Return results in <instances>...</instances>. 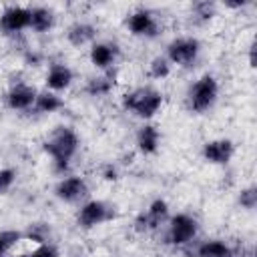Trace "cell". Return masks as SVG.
Returning a JSON list of instances; mask_svg holds the SVG:
<instances>
[{"label":"cell","mask_w":257,"mask_h":257,"mask_svg":"<svg viewBox=\"0 0 257 257\" xmlns=\"http://www.w3.org/2000/svg\"><path fill=\"white\" fill-rule=\"evenodd\" d=\"M239 205L247 211H253L257 207V187L255 185H249V187H243L239 191V197H237Z\"/></svg>","instance_id":"603a6c76"},{"label":"cell","mask_w":257,"mask_h":257,"mask_svg":"<svg viewBox=\"0 0 257 257\" xmlns=\"http://www.w3.org/2000/svg\"><path fill=\"white\" fill-rule=\"evenodd\" d=\"M149 76L155 78V80H163L171 74V62L165 58V56H155L151 62H149Z\"/></svg>","instance_id":"7402d4cb"},{"label":"cell","mask_w":257,"mask_h":257,"mask_svg":"<svg viewBox=\"0 0 257 257\" xmlns=\"http://www.w3.org/2000/svg\"><path fill=\"white\" fill-rule=\"evenodd\" d=\"M126 28L133 36H141V38H155L159 34L157 16L147 8L133 10L126 18Z\"/></svg>","instance_id":"ba28073f"},{"label":"cell","mask_w":257,"mask_h":257,"mask_svg":"<svg viewBox=\"0 0 257 257\" xmlns=\"http://www.w3.org/2000/svg\"><path fill=\"white\" fill-rule=\"evenodd\" d=\"M112 88H114V76H112L110 70H106V72H102V74H98V76L88 78V80H86V86H84L86 94H88V96H94V98L110 94Z\"/></svg>","instance_id":"d6986e66"},{"label":"cell","mask_w":257,"mask_h":257,"mask_svg":"<svg viewBox=\"0 0 257 257\" xmlns=\"http://www.w3.org/2000/svg\"><path fill=\"white\" fill-rule=\"evenodd\" d=\"M195 257H235V249L221 239H207L197 245Z\"/></svg>","instance_id":"ac0fdd59"},{"label":"cell","mask_w":257,"mask_h":257,"mask_svg":"<svg viewBox=\"0 0 257 257\" xmlns=\"http://www.w3.org/2000/svg\"><path fill=\"white\" fill-rule=\"evenodd\" d=\"M54 195L64 203H78L88 195V185L80 175H68L56 183Z\"/></svg>","instance_id":"8fae6325"},{"label":"cell","mask_w":257,"mask_h":257,"mask_svg":"<svg viewBox=\"0 0 257 257\" xmlns=\"http://www.w3.org/2000/svg\"><path fill=\"white\" fill-rule=\"evenodd\" d=\"M54 22H56V16H54L52 8H48V6H32L30 8V30L44 34L54 28Z\"/></svg>","instance_id":"e0dca14e"},{"label":"cell","mask_w":257,"mask_h":257,"mask_svg":"<svg viewBox=\"0 0 257 257\" xmlns=\"http://www.w3.org/2000/svg\"><path fill=\"white\" fill-rule=\"evenodd\" d=\"M0 30L4 34H20L30 30V8L28 6H6L0 14Z\"/></svg>","instance_id":"9c48e42d"},{"label":"cell","mask_w":257,"mask_h":257,"mask_svg":"<svg viewBox=\"0 0 257 257\" xmlns=\"http://www.w3.org/2000/svg\"><path fill=\"white\" fill-rule=\"evenodd\" d=\"M28 257H58V251H56L54 245L42 243V245H38L32 253H28Z\"/></svg>","instance_id":"484cf974"},{"label":"cell","mask_w":257,"mask_h":257,"mask_svg":"<svg viewBox=\"0 0 257 257\" xmlns=\"http://www.w3.org/2000/svg\"><path fill=\"white\" fill-rule=\"evenodd\" d=\"M193 16L201 22H207L215 16V4L213 2H197L193 4Z\"/></svg>","instance_id":"d4e9b609"},{"label":"cell","mask_w":257,"mask_h":257,"mask_svg":"<svg viewBox=\"0 0 257 257\" xmlns=\"http://www.w3.org/2000/svg\"><path fill=\"white\" fill-rule=\"evenodd\" d=\"M235 155V143L231 139H211L203 145L201 157L209 165H219L225 167Z\"/></svg>","instance_id":"30bf717a"},{"label":"cell","mask_w":257,"mask_h":257,"mask_svg":"<svg viewBox=\"0 0 257 257\" xmlns=\"http://www.w3.org/2000/svg\"><path fill=\"white\" fill-rule=\"evenodd\" d=\"M118 54H120V50H118V46H116L114 42H96V40H94V42L90 44V50H88L90 64H92L94 68L102 70V72L110 70V68L116 64Z\"/></svg>","instance_id":"4fadbf2b"},{"label":"cell","mask_w":257,"mask_h":257,"mask_svg":"<svg viewBox=\"0 0 257 257\" xmlns=\"http://www.w3.org/2000/svg\"><path fill=\"white\" fill-rule=\"evenodd\" d=\"M199 231V223L193 215L189 213H177L169 219V227H167V235H165V243L173 245V247H183L189 245Z\"/></svg>","instance_id":"277c9868"},{"label":"cell","mask_w":257,"mask_h":257,"mask_svg":"<svg viewBox=\"0 0 257 257\" xmlns=\"http://www.w3.org/2000/svg\"><path fill=\"white\" fill-rule=\"evenodd\" d=\"M80 139L76 131L68 124H58L42 143V151L52 159V169L58 175H64L70 169V161L78 153Z\"/></svg>","instance_id":"6da1fadb"},{"label":"cell","mask_w":257,"mask_h":257,"mask_svg":"<svg viewBox=\"0 0 257 257\" xmlns=\"http://www.w3.org/2000/svg\"><path fill=\"white\" fill-rule=\"evenodd\" d=\"M96 32L98 30H96L94 24L78 20V22H74V24L68 26V30H66V42L70 46H74V48H80V46L92 44L94 38H96Z\"/></svg>","instance_id":"9a60e30c"},{"label":"cell","mask_w":257,"mask_h":257,"mask_svg":"<svg viewBox=\"0 0 257 257\" xmlns=\"http://www.w3.org/2000/svg\"><path fill=\"white\" fill-rule=\"evenodd\" d=\"M60 108H64V100L56 92H50V90H40L32 106L36 114H52V112H58Z\"/></svg>","instance_id":"ffe728a7"},{"label":"cell","mask_w":257,"mask_h":257,"mask_svg":"<svg viewBox=\"0 0 257 257\" xmlns=\"http://www.w3.org/2000/svg\"><path fill=\"white\" fill-rule=\"evenodd\" d=\"M165 221H169V205H167L165 199H155V201H151V205L147 207V211H143V213L137 215L135 229L141 231V233L155 231Z\"/></svg>","instance_id":"52a82bcc"},{"label":"cell","mask_w":257,"mask_h":257,"mask_svg":"<svg viewBox=\"0 0 257 257\" xmlns=\"http://www.w3.org/2000/svg\"><path fill=\"white\" fill-rule=\"evenodd\" d=\"M16 177H18V171L16 169H12V167H2L0 169V195L8 193L14 187Z\"/></svg>","instance_id":"cb8c5ba5"},{"label":"cell","mask_w":257,"mask_h":257,"mask_svg":"<svg viewBox=\"0 0 257 257\" xmlns=\"http://www.w3.org/2000/svg\"><path fill=\"white\" fill-rule=\"evenodd\" d=\"M219 96V82L213 74L199 76L187 90V108L195 114H203L213 108Z\"/></svg>","instance_id":"3957f363"},{"label":"cell","mask_w":257,"mask_h":257,"mask_svg":"<svg viewBox=\"0 0 257 257\" xmlns=\"http://www.w3.org/2000/svg\"><path fill=\"white\" fill-rule=\"evenodd\" d=\"M102 177H104L106 181H116V179H118V173H116V169H114L112 165H108V167L102 171Z\"/></svg>","instance_id":"4316f807"},{"label":"cell","mask_w":257,"mask_h":257,"mask_svg":"<svg viewBox=\"0 0 257 257\" xmlns=\"http://www.w3.org/2000/svg\"><path fill=\"white\" fill-rule=\"evenodd\" d=\"M249 66L255 68V42L249 44Z\"/></svg>","instance_id":"83f0119b"},{"label":"cell","mask_w":257,"mask_h":257,"mask_svg":"<svg viewBox=\"0 0 257 257\" xmlns=\"http://www.w3.org/2000/svg\"><path fill=\"white\" fill-rule=\"evenodd\" d=\"M163 100H165V96L161 90H157L153 86H137L122 94L120 104L126 112H133L135 116L149 120L161 110Z\"/></svg>","instance_id":"7a4b0ae2"},{"label":"cell","mask_w":257,"mask_h":257,"mask_svg":"<svg viewBox=\"0 0 257 257\" xmlns=\"http://www.w3.org/2000/svg\"><path fill=\"white\" fill-rule=\"evenodd\" d=\"M201 54V42L193 36H179L175 40H171L167 44V54L165 58L171 62V64H177V66H193L197 62Z\"/></svg>","instance_id":"5b68a950"},{"label":"cell","mask_w":257,"mask_h":257,"mask_svg":"<svg viewBox=\"0 0 257 257\" xmlns=\"http://www.w3.org/2000/svg\"><path fill=\"white\" fill-rule=\"evenodd\" d=\"M38 90L32 84L26 82H16L12 84L6 94H4V102L10 110H32L34 100H36Z\"/></svg>","instance_id":"7c38bea8"},{"label":"cell","mask_w":257,"mask_h":257,"mask_svg":"<svg viewBox=\"0 0 257 257\" xmlns=\"http://www.w3.org/2000/svg\"><path fill=\"white\" fill-rule=\"evenodd\" d=\"M74 80V72L68 64L64 62H54L50 64L48 72H46V78H44V84H46V90L50 92H62L66 90Z\"/></svg>","instance_id":"5bb4252c"},{"label":"cell","mask_w":257,"mask_h":257,"mask_svg":"<svg viewBox=\"0 0 257 257\" xmlns=\"http://www.w3.org/2000/svg\"><path fill=\"white\" fill-rule=\"evenodd\" d=\"M22 239H24V233L18 231V229H4V231H0V257L8 255Z\"/></svg>","instance_id":"44dd1931"},{"label":"cell","mask_w":257,"mask_h":257,"mask_svg":"<svg viewBox=\"0 0 257 257\" xmlns=\"http://www.w3.org/2000/svg\"><path fill=\"white\" fill-rule=\"evenodd\" d=\"M16 257H28V255H16Z\"/></svg>","instance_id":"f1b7e54d"},{"label":"cell","mask_w":257,"mask_h":257,"mask_svg":"<svg viewBox=\"0 0 257 257\" xmlns=\"http://www.w3.org/2000/svg\"><path fill=\"white\" fill-rule=\"evenodd\" d=\"M112 219H114V207L100 199H90V201L82 203L76 213V223L82 229H94Z\"/></svg>","instance_id":"8992f818"},{"label":"cell","mask_w":257,"mask_h":257,"mask_svg":"<svg viewBox=\"0 0 257 257\" xmlns=\"http://www.w3.org/2000/svg\"><path fill=\"white\" fill-rule=\"evenodd\" d=\"M161 147V133L155 124L145 122L139 131H137V149L143 155H155Z\"/></svg>","instance_id":"2e32d148"}]
</instances>
